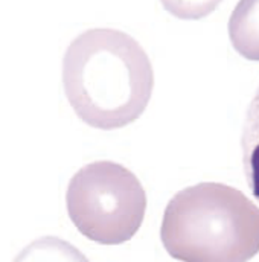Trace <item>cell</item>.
<instances>
[{"label": "cell", "instance_id": "obj_1", "mask_svg": "<svg viewBox=\"0 0 259 262\" xmlns=\"http://www.w3.org/2000/svg\"><path fill=\"white\" fill-rule=\"evenodd\" d=\"M63 85L70 107L84 124L96 130H119L146 110L154 72L146 52L131 35L95 28L69 45Z\"/></svg>", "mask_w": 259, "mask_h": 262}, {"label": "cell", "instance_id": "obj_2", "mask_svg": "<svg viewBox=\"0 0 259 262\" xmlns=\"http://www.w3.org/2000/svg\"><path fill=\"white\" fill-rule=\"evenodd\" d=\"M160 239L179 261H249L259 253V207L229 185L198 183L169 200Z\"/></svg>", "mask_w": 259, "mask_h": 262}, {"label": "cell", "instance_id": "obj_3", "mask_svg": "<svg viewBox=\"0 0 259 262\" xmlns=\"http://www.w3.org/2000/svg\"><path fill=\"white\" fill-rule=\"evenodd\" d=\"M67 213L78 232L93 243L118 246L140 229L146 194L140 180L116 162H93L70 179Z\"/></svg>", "mask_w": 259, "mask_h": 262}, {"label": "cell", "instance_id": "obj_4", "mask_svg": "<svg viewBox=\"0 0 259 262\" xmlns=\"http://www.w3.org/2000/svg\"><path fill=\"white\" fill-rule=\"evenodd\" d=\"M227 29L233 49L246 60L259 61V0H240Z\"/></svg>", "mask_w": 259, "mask_h": 262}, {"label": "cell", "instance_id": "obj_5", "mask_svg": "<svg viewBox=\"0 0 259 262\" xmlns=\"http://www.w3.org/2000/svg\"><path fill=\"white\" fill-rule=\"evenodd\" d=\"M241 149L246 182L252 195L259 201V87L246 113Z\"/></svg>", "mask_w": 259, "mask_h": 262}, {"label": "cell", "instance_id": "obj_6", "mask_svg": "<svg viewBox=\"0 0 259 262\" xmlns=\"http://www.w3.org/2000/svg\"><path fill=\"white\" fill-rule=\"evenodd\" d=\"M223 0H160L165 11L180 20H201L210 15Z\"/></svg>", "mask_w": 259, "mask_h": 262}]
</instances>
